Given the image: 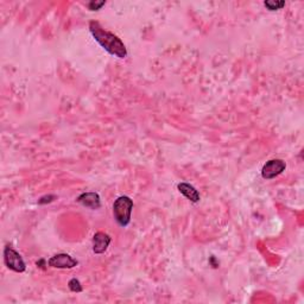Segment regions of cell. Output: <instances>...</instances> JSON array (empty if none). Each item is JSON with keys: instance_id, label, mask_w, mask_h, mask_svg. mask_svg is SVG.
Instances as JSON below:
<instances>
[{"instance_id": "6da1fadb", "label": "cell", "mask_w": 304, "mask_h": 304, "mask_svg": "<svg viewBox=\"0 0 304 304\" xmlns=\"http://www.w3.org/2000/svg\"><path fill=\"white\" fill-rule=\"evenodd\" d=\"M89 31L94 40L105 49L108 54L118 58H125L127 56V49L123 41L114 34L108 33L98 22L89 23Z\"/></svg>"}, {"instance_id": "7a4b0ae2", "label": "cell", "mask_w": 304, "mask_h": 304, "mask_svg": "<svg viewBox=\"0 0 304 304\" xmlns=\"http://www.w3.org/2000/svg\"><path fill=\"white\" fill-rule=\"evenodd\" d=\"M133 209V201L129 196H120L113 203V217L116 224L121 227H127L131 222Z\"/></svg>"}, {"instance_id": "3957f363", "label": "cell", "mask_w": 304, "mask_h": 304, "mask_svg": "<svg viewBox=\"0 0 304 304\" xmlns=\"http://www.w3.org/2000/svg\"><path fill=\"white\" fill-rule=\"evenodd\" d=\"M4 263L8 268L15 272H18V273H22V272L26 270L25 261H24L22 256L9 245L4 250Z\"/></svg>"}, {"instance_id": "277c9868", "label": "cell", "mask_w": 304, "mask_h": 304, "mask_svg": "<svg viewBox=\"0 0 304 304\" xmlns=\"http://www.w3.org/2000/svg\"><path fill=\"white\" fill-rule=\"evenodd\" d=\"M285 169L286 163L284 161L271 160L264 164L263 169H261V176L264 179H272L281 175L283 171H285Z\"/></svg>"}, {"instance_id": "5b68a950", "label": "cell", "mask_w": 304, "mask_h": 304, "mask_svg": "<svg viewBox=\"0 0 304 304\" xmlns=\"http://www.w3.org/2000/svg\"><path fill=\"white\" fill-rule=\"evenodd\" d=\"M49 266L55 268H73L79 265V261L74 259L73 257H70L67 253H58L55 254L54 257H51L48 261Z\"/></svg>"}, {"instance_id": "8992f818", "label": "cell", "mask_w": 304, "mask_h": 304, "mask_svg": "<svg viewBox=\"0 0 304 304\" xmlns=\"http://www.w3.org/2000/svg\"><path fill=\"white\" fill-rule=\"evenodd\" d=\"M111 236L104 232L95 233L93 236V252L95 254L105 253L111 244Z\"/></svg>"}, {"instance_id": "52a82bcc", "label": "cell", "mask_w": 304, "mask_h": 304, "mask_svg": "<svg viewBox=\"0 0 304 304\" xmlns=\"http://www.w3.org/2000/svg\"><path fill=\"white\" fill-rule=\"evenodd\" d=\"M76 201L79 203L82 204L83 207L90 208V209H99L101 207V201L100 196H99L98 193H83L77 197Z\"/></svg>"}, {"instance_id": "ba28073f", "label": "cell", "mask_w": 304, "mask_h": 304, "mask_svg": "<svg viewBox=\"0 0 304 304\" xmlns=\"http://www.w3.org/2000/svg\"><path fill=\"white\" fill-rule=\"evenodd\" d=\"M177 188L179 190V193L183 194L187 199L189 201H192L193 203H197L200 201V193L197 192L195 187H193L189 183H179L177 186Z\"/></svg>"}, {"instance_id": "9c48e42d", "label": "cell", "mask_w": 304, "mask_h": 304, "mask_svg": "<svg viewBox=\"0 0 304 304\" xmlns=\"http://www.w3.org/2000/svg\"><path fill=\"white\" fill-rule=\"evenodd\" d=\"M264 5L268 11H278V10L284 8L285 2H283V0H266V2H264Z\"/></svg>"}, {"instance_id": "30bf717a", "label": "cell", "mask_w": 304, "mask_h": 304, "mask_svg": "<svg viewBox=\"0 0 304 304\" xmlns=\"http://www.w3.org/2000/svg\"><path fill=\"white\" fill-rule=\"evenodd\" d=\"M68 286H69L70 291H73V292H82V290H83L80 281H79V279H76V278L70 279L69 283H68Z\"/></svg>"}, {"instance_id": "8fae6325", "label": "cell", "mask_w": 304, "mask_h": 304, "mask_svg": "<svg viewBox=\"0 0 304 304\" xmlns=\"http://www.w3.org/2000/svg\"><path fill=\"white\" fill-rule=\"evenodd\" d=\"M105 2H90L89 4H88V9H89L90 11H99V10H101L102 6H105Z\"/></svg>"}, {"instance_id": "7c38bea8", "label": "cell", "mask_w": 304, "mask_h": 304, "mask_svg": "<svg viewBox=\"0 0 304 304\" xmlns=\"http://www.w3.org/2000/svg\"><path fill=\"white\" fill-rule=\"evenodd\" d=\"M56 199L55 195H45L43 197H41L40 200H38V203L40 204H45V203H50L52 202Z\"/></svg>"}]
</instances>
